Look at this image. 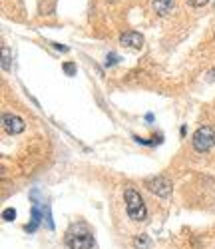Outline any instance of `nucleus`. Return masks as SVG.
I'll return each mask as SVG.
<instances>
[{
	"mask_svg": "<svg viewBox=\"0 0 215 249\" xmlns=\"http://www.w3.org/2000/svg\"><path fill=\"white\" fill-rule=\"evenodd\" d=\"M134 247H138V249H149V247H152V239H149L147 235H138L134 239Z\"/></svg>",
	"mask_w": 215,
	"mask_h": 249,
	"instance_id": "nucleus-9",
	"label": "nucleus"
},
{
	"mask_svg": "<svg viewBox=\"0 0 215 249\" xmlns=\"http://www.w3.org/2000/svg\"><path fill=\"white\" fill-rule=\"evenodd\" d=\"M16 217V210H12V207H6V210L2 212V219L4 221H12Z\"/></svg>",
	"mask_w": 215,
	"mask_h": 249,
	"instance_id": "nucleus-11",
	"label": "nucleus"
},
{
	"mask_svg": "<svg viewBox=\"0 0 215 249\" xmlns=\"http://www.w3.org/2000/svg\"><path fill=\"white\" fill-rule=\"evenodd\" d=\"M34 203H32V215H30V223H26L24 225V231H28V233H34L36 230H38V225H40V221L46 217V212H48V203H44V201H36V199H32Z\"/></svg>",
	"mask_w": 215,
	"mask_h": 249,
	"instance_id": "nucleus-4",
	"label": "nucleus"
},
{
	"mask_svg": "<svg viewBox=\"0 0 215 249\" xmlns=\"http://www.w3.org/2000/svg\"><path fill=\"white\" fill-rule=\"evenodd\" d=\"M207 78H209V80H215V68H213V70L207 74Z\"/></svg>",
	"mask_w": 215,
	"mask_h": 249,
	"instance_id": "nucleus-15",
	"label": "nucleus"
},
{
	"mask_svg": "<svg viewBox=\"0 0 215 249\" xmlns=\"http://www.w3.org/2000/svg\"><path fill=\"white\" fill-rule=\"evenodd\" d=\"M64 241H66L70 249H94V235L90 231V227L82 221L70 225Z\"/></svg>",
	"mask_w": 215,
	"mask_h": 249,
	"instance_id": "nucleus-1",
	"label": "nucleus"
},
{
	"mask_svg": "<svg viewBox=\"0 0 215 249\" xmlns=\"http://www.w3.org/2000/svg\"><path fill=\"white\" fill-rule=\"evenodd\" d=\"M118 62V56L112 52V54H108V58H106V66H114Z\"/></svg>",
	"mask_w": 215,
	"mask_h": 249,
	"instance_id": "nucleus-13",
	"label": "nucleus"
},
{
	"mask_svg": "<svg viewBox=\"0 0 215 249\" xmlns=\"http://www.w3.org/2000/svg\"><path fill=\"white\" fill-rule=\"evenodd\" d=\"M176 0H154V10L160 14V16H167L174 8Z\"/></svg>",
	"mask_w": 215,
	"mask_h": 249,
	"instance_id": "nucleus-8",
	"label": "nucleus"
},
{
	"mask_svg": "<svg viewBox=\"0 0 215 249\" xmlns=\"http://www.w3.org/2000/svg\"><path fill=\"white\" fill-rule=\"evenodd\" d=\"M120 42H122L124 46H127V48L140 50V48L143 46V36H142L140 32H134V30H130V32H124V34L120 36Z\"/></svg>",
	"mask_w": 215,
	"mask_h": 249,
	"instance_id": "nucleus-7",
	"label": "nucleus"
},
{
	"mask_svg": "<svg viewBox=\"0 0 215 249\" xmlns=\"http://www.w3.org/2000/svg\"><path fill=\"white\" fill-rule=\"evenodd\" d=\"M189 2V6H193V8H201V6H205L209 0H187Z\"/></svg>",
	"mask_w": 215,
	"mask_h": 249,
	"instance_id": "nucleus-12",
	"label": "nucleus"
},
{
	"mask_svg": "<svg viewBox=\"0 0 215 249\" xmlns=\"http://www.w3.org/2000/svg\"><path fill=\"white\" fill-rule=\"evenodd\" d=\"M125 210H127V215L134 221H143L145 215H147V210H145V203L140 196V192H136L134 188H127L125 190Z\"/></svg>",
	"mask_w": 215,
	"mask_h": 249,
	"instance_id": "nucleus-2",
	"label": "nucleus"
},
{
	"mask_svg": "<svg viewBox=\"0 0 215 249\" xmlns=\"http://www.w3.org/2000/svg\"><path fill=\"white\" fill-rule=\"evenodd\" d=\"M145 188L160 196V197H169L171 194V181L165 178V176H156V178H147L145 179Z\"/></svg>",
	"mask_w": 215,
	"mask_h": 249,
	"instance_id": "nucleus-5",
	"label": "nucleus"
},
{
	"mask_svg": "<svg viewBox=\"0 0 215 249\" xmlns=\"http://www.w3.org/2000/svg\"><path fill=\"white\" fill-rule=\"evenodd\" d=\"M2 68L8 70L10 68V50L6 44H2Z\"/></svg>",
	"mask_w": 215,
	"mask_h": 249,
	"instance_id": "nucleus-10",
	"label": "nucleus"
},
{
	"mask_svg": "<svg viewBox=\"0 0 215 249\" xmlns=\"http://www.w3.org/2000/svg\"><path fill=\"white\" fill-rule=\"evenodd\" d=\"M2 126L10 136H16L20 132H24V128H26L24 120L20 116H16V114H2Z\"/></svg>",
	"mask_w": 215,
	"mask_h": 249,
	"instance_id": "nucleus-6",
	"label": "nucleus"
},
{
	"mask_svg": "<svg viewBox=\"0 0 215 249\" xmlns=\"http://www.w3.org/2000/svg\"><path fill=\"white\" fill-rule=\"evenodd\" d=\"M64 72H66L68 76H72V74H76V66L74 64H64Z\"/></svg>",
	"mask_w": 215,
	"mask_h": 249,
	"instance_id": "nucleus-14",
	"label": "nucleus"
},
{
	"mask_svg": "<svg viewBox=\"0 0 215 249\" xmlns=\"http://www.w3.org/2000/svg\"><path fill=\"white\" fill-rule=\"evenodd\" d=\"M193 150L203 154V152H209L213 148V143H215V130L211 126H201L197 128V132L193 134Z\"/></svg>",
	"mask_w": 215,
	"mask_h": 249,
	"instance_id": "nucleus-3",
	"label": "nucleus"
}]
</instances>
